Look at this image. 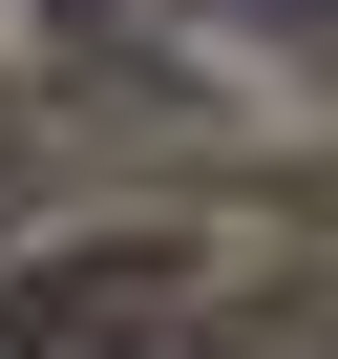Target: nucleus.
Instances as JSON below:
<instances>
[{
    "mask_svg": "<svg viewBox=\"0 0 338 359\" xmlns=\"http://www.w3.org/2000/svg\"><path fill=\"white\" fill-rule=\"evenodd\" d=\"M233 22H296V43H338V0H233Z\"/></svg>",
    "mask_w": 338,
    "mask_h": 359,
    "instance_id": "nucleus-1",
    "label": "nucleus"
}]
</instances>
